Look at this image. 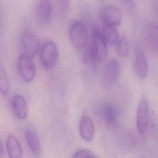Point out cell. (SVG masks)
I'll list each match as a JSON object with an SVG mask.
<instances>
[{
	"label": "cell",
	"instance_id": "obj_1",
	"mask_svg": "<svg viewBox=\"0 0 158 158\" xmlns=\"http://www.w3.org/2000/svg\"><path fill=\"white\" fill-rule=\"evenodd\" d=\"M59 50L54 42L48 41L44 43L40 52V60L43 67L46 69L52 68L59 58Z\"/></svg>",
	"mask_w": 158,
	"mask_h": 158
},
{
	"label": "cell",
	"instance_id": "obj_2",
	"mask_svg": "<svg viewBox=\"0 0 158 158\" xmlns=\"http://www.w3.org/2000/svg\"><path fill=\"white\" fill-rule=\"evenodd\" d=\"M21 44L23 54L32 59L36 55L40 48V41L37 36L30 29L23 31L21 36Z\"/></svg>",
	"mask_w": 158,
	"mask_h": 158
},
{
	"label": "cell",
	"instance_id": "obj_3",
	"mask_svg": "<svg viewBox=\"0 0 158 158\" xmlns=\"http://www.w3.org/2000/svg\"><path fill=\"white\" fill-rule=\"evenodd\" d=\"M89 48L93 53L97 62H103L107 55V43L102 33L98 29L94 30L92 34L91 44Z\"/></svg>",
	"mask_w": 158,
	"mask_h": 158
},
{
	"label": "cell",
	"instance_id": "obj_4",
	"mask_svg": "<svg viewBox=\"0 0 158 158\" xmlns=\"http://www.w3.org/2000/svg\"><path fill=\"white\" fill-rule=\"evenodd\" d=\"M69 36L71 42L75 48H82L85 46L87 40L85 27L81 22L75 21L70 26Z\"/></svg>",
	"mask_w": 158,
	"mask_h": 158
},
{
	"label": "cell",
	"instance_id": "obj_5",
	"mask_svg": "<svg viewBox=\"0 0 158 158\" xmlns=\"http://www.w3.org/2000/svg\"><path fill=\"white\" fill-rule=\"evenodd\" d=\"M99 16L105 25L114 27L120 25L123 19L120 9L111 5H106L101 8L99 12Z\"/></svg>",
	"mask_w": 158,
	"mask_h": 158
},
{
	"label": "cell",
	"instance_id": "obj_6",
	"mask_svg": "<svg viewBox=\"0 0 158 158\" xmlns=\"http://www.w3.org/2000/svg\"><path fill=\"white\" fill-rule=\"evenodd\" d=\"M18 67L21 77L25 82L31 83L34 80L36 70L32 59L22 54L18 59Z\"/></svg>",
	"mask_w": 158,
	"mask_h": 158
},
{
	"label": "cell",
	"instance_id": "obj_7",
	"mask_svg": "<svg viewBox=\"0 0 158 158\" xmlns=\"http://www.w3.org/2000/svg\"><path fill=\"white\" fill-rule=\"evenodd\" d=\"M149 122V110L148 104L147 99L144 97L139 102L137 111V127L139 134H143L146 132Z\"/></svg>",
	"mask_w": 158,
	"mask_h": 158
},
{
	"label": "cell",
	"instance_id": "obj_8",
	"mask_svg": "<svg viewBox=\"0 0 158 158\" xmlns=\"http://www.w3.org/2000/svg\"><path fill=\"white\" fill-rule=\"evenodd\" d=\"M120 64L115 59H111L105 65L103 74V81L107 86L113 85L119 78Z\"/></svg>",
	"mask_w": 158,
	"mask_h": 158
},
{
	"label": "cell",
	"instance_id": "obj_9",
	"mask_svg": "<svg viewBox=\"0 0 158 158\" xmlns=\"http://www.w3.org/2000/svg\"><path fill=\"white\" fill-rule=\"evenodd\" d=\"M133 70L136 75L143 79L147 77L148 70V61L143 51L137 49L133 59Z\"/></svg>",
	"mask_w": 158,
	"mask_h": 158
},
{
	"label": "cell",
	"instance_id": "obj_10",
	"mask_svg": "<svg viewBox=\"0 0 158 158\" xmlns=\"http://www.w3.org/2000/svg\"><path fill=\"white\" fill-rule=\"evenodd\" d=\"M25 136L31 151L36 158H39L41 153V145L36 130L33 127H28L26 129Z\"/></svg>",
	"mask_w": 158,
	"mask_h": 158
},
{
	"label": "cell",
	"instance_id": "obj_11",
	"mask_svg": "<svg viewBox=\"0 0 158 158\" xmlns=\"http://www.w3.org/2000/svg\"><path fill=\"white\" fill-rule=\"evenodd\" d=\"M145 42L148 48L151 51H158V27L154 23H148L145 28Z\"/></svg>",
	"mask_w": 158,
	"mask_h": 158
},
{
	"label": "cell",
	"instance_id": "obj_12",
	"mask_svg": "<svg viewBox=\"0 0 158 158\" xmlns=\"http://www.w3.org/2000/svg\"><path fill=\"white\" fill-rule=\"evenodd\" d=\"M12 108L15 115L19 119L24 120L28 114V107L25 98L22 95L16 94L13 97Z\"/></svg>",
	"mask_w": 158,
	"mask_h": 158
},
{
	"label": "cell",
	"instance_id": "obj_13",
	"mask_svg": "<svg viewBox=\"0 0 158 158\" xmlns=\"http://www.w3.org/2000/svg\"><path fill=\"white\" fill-rule=\"evenodd\" d=\"M79 131L81 138L87 142H90L93 140L95 135V126L89 117L84 116L81 118Z\"/></svg>",
	"mask_w": 158,
	"mask_h": 158
},
{
	"label": "cell",
	"instance_id": "obj_14",
	"mask_svg": "<svg viewBox=\"0 0 158 158\" xmlns=\"http://www.w3.org/2000/svg\"><path fill=\"white\" fill-rule=\"evenodd\" d=\"M52 5L49 1H40L37 7V18L40 23L44 24L48 22L52 14Z\"/></svg>",
	"mask_w": 158,
	"mask_h": 158
},
{
	"label": "cell",
	"instance_id": "obj_15",
	"mask_svg": "<svg viewBox=\"0 0 158 158\" xmlns=\"http://www.w3.org/2000/svg\"><path fill=\"white\" fill-rule=\"evenodd\" d=\"M7 148L10 158H23V150L16 137L10 135L7 140Z\"/></svg>",
	"mask_w": 158,
	"mask_h": 158
},
{
	"label": "cell",
	"instance_id": "obj_16",
	"mask_svg": "<svg viewBox=\"0 0 158 158\" xmlns=\"http://www.w3.org/2000/svg\"><path fill=\"white\" fill-rule=\"evenodd\" d=\"M104 121L108 126L115 127L117 124V111L115 107L112 105H107L103 109Z\"/></svg>",
	"mask_w": 158,
	"mask_h": 158
},
{
	"label": "cell",
	"instance_id": "obj_17",
	"mask_svg": "<svg viewBox=\"0 0 158 158\" xmlns=\"http://www.w3.org/2000/svg\"><path fill=\"white\" fill-rule=\"evenodd\" d=\"M106 43L113 45L117 43L119 40V34L118 31L114 27L104 26L102 35Z\"/></svg>",
	"mask_w": 158,
	"mask_h": 158
},
{
	"label": "cell",
	"instance_id": "obj_18",
	"mask_svg": "<svg viewBox=\"0 0 158 158\" xmlns=\"http://www.w3.org/2000/svg\"><path fill=\"white\" fill-rule=\"evenodd\" d=\"M10 88V83L5 68L0 63V93L4 95L9 93Z\"/></svg>",
	"mask_w": 158,
	"mask_h": 158
},
{
	"label": "cell",
	"instance_id": "obj_19",
	"mask_svg": "<svg viewBox=\"0 0 158 158\" xmlns=\"http://www.w3.org/2000/svg\"><path fill=\"white\" fill-rule=\"evenodd\" d=\"M129 44L126 38L123 37L119 39L117 43V52L122 58H126L129 54Z\"/></svg>",
	"mask_w": 158,
	"mask_h": 158
},
{
	"label": "cell",
	"instance_id": "obj_20",
	"mask_svg": "<svg viewBox=\"0 0 158 158\" xmlns=\"http://www.w3.org/2000/svg\"><path fill=\"white\" fill-rule=\"evenodd\" d=\"M82 58H83V61L85 63L91 64L97 63L95 57L89 47L83 52Z\"/></svg>",
	"mask_w": 158,
	"mask_h": 158
},
{
	"label": "cell",
	"instance_id": "obj_21",
	"mask_svg": "<svg viewBox=\"0 0 158 158\" xmlns=\"http://www.w3.org/2000/svg\"><path fill=\"white\" fill-rule=\"evenodd\" d=\"M94 156L90 151L87 149H83L77 152L73 158H93Z\"/></svg>",
	"mask_w": 158,
	"mask_h": 158
},
{
	"label": "cell",
	"instance_id": "obj_22",
	"mask_svg": "<svg viewBox=\"0 0 158 158\" xmlns=\"http://www.w3.org/2000/svg\"><path fill=\"white\" fill-rule=\"evenodd\" d=\"M3 152V146H2V144L1 141H0V154H2Z\"/></svg>",
	"mask_w": 158,
	"mask_h": 158
},
{
	"label": "cell",
	"instance_id": "obj_23",
	"mask_svg": "<svg viewBox=\"0 0 158 158\" xmlns=\"http://www.w3.org/2000/svg\"><path fill=\"white\" fill-rule=\"evenodd\" d=\"M0 20H1V14H0Z\"/></svg>",
	"mask_w": 158,
	"mask_h": 158
},
{
	"label": "cell",
	"instance_id": "obj_24",
	"mask_svg": "<svg viewBox=\"0 0 158 158\" xmlns=\"http://www.w3.org/2000/svg\"><path fill=\"white\" fill-rule=\"evenodd\" d=\"M95 158V157H94V158Z\"/></svg>",
	"mask_w": 158,
	"mask_h": 158
}]
</instances>
